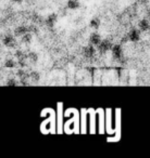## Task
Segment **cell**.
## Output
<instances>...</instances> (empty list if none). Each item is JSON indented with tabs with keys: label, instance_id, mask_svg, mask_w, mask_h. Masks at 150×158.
<instances>
[{
	"label": "cell",
	"instance_id": "4fadbf2b",
	"mask_svg": "<svg viewBox=\"0 0 150 158\" xmlns=\"http://www.w3.org/2000/svg\"><path fill=\"white\" fill-rule=\"evenodd\" d=\"M31 40H32V37H31V35H29V33H26L24 36H22V41L23 42H26V44H29Z\"/></svg>",
	"mask_w": 150,
	"mask_h": 158
},
{
	"label": "cell",
	"instance_id": "3957f363",
	"mask_svg": "<svg viewBox=\"0 0 150 158\" xmlns=\"http://www.w3.org/2000/svg\"><path fill=\"white\" fill-rule=\"evenodd\" d=\"M127 38L130 41L132 42H137L139 39H140V31L139 29H136V28H133L130 31L127 35Z\"/></svg>",
	"mask_w": 150,
	"mask_h": 158
},
{
	"label": "cell",
	"instance_id": "277c9868",
	"mask_svg": "<svg viewBox=\"0 0 150 158\" xmlns=\"http://www.w3.org/2000/svg\"><path fill=\"white\" fill-rule=\"evenodd\" d=\"M83 53H84V56L88 57V59H91V57L95 56L96 50H95V48H94L93 44H89V46H86L84 49H83Z\"/></svg>",
	"mask_w": 150,
	"mask_h": 158
},
{
	"label": "cell",
	"instance_id": "7a4b0ae2",
	"mask_svg": "<svg viewBox=\"0 0 150 158\" xmlns=\"http://www.w3.org/2000/svg\"><path fill=\"white\" fill-rule=\"evenodd\" d=\"M111 53H112V56L115 60H121L123 56V50H122V47L120 44H114L111 49Z\"/></svg>",
	"mask_w": 150,
	"mask_h": 158
},
{
	"label": "cell",
	"instance_id": "9a60e30c",
	"mask_svg": "<svg viewBox=\"0 0 150 158\" xmlns=\"http://www.w3.org/2000/svg\"><path fill=\"white\" fill-rule=\"evenodd\" d=\"M13 1H15V2H21L22 0H13Z\"/></svg>",
	"mask_w": 150,
	"mask_h": 158
},
{
	"label": "cell",
	"instance_id": "ba28073f",
	"mask_svg": "<svg viewBox=\"0 0 150 158\" xmlns=\"http://www.w3.org/2000/svg\"><path fill=\"white\" fill-rule=\"evenodd\" d=\"M66 7L71 10H76L80 7V1L78 0H68L66 2Z\"/></svg>",
	"mask_w": 150,
	"mask_h": 158
},
{
	"label": "cell",
	"instance_id": "8fae6325",
	"mask_svg": "<svg viewBox=\"0 0 150 158\" xmlns=\"http://www.w3.org/2000/svg\"><path fill=\"white\" fill-rule=\"evenodd\" d=\"M26 33H27V29L25 28V27H23V26H20V27H18V28L15 29V35L20 36V37L24 36Z\"/></svg>",
	"mask_w": 150,
	"mask_h": 158
},
{
	"label": "cell",
	"instance_id": "30bf717a",
	"mask_svg": "<svg viewBox=\"0 0 150 158\" xmlns=\"http://www.w3.org/2000/svg\"><path fill=\"white\" fill-rule=\"evenodd\" d=\"M100 24H101V22H100L99 19H93V20L90 21V26L93 27L94 29H98L100 27Z\"/></svg>",
	"mask_w": 150,
	"mask_h": 158
},
{
	"label": "cell",
	"instance_id": "7c38bea8",
	"mask_svg": "<svg viewBox=\"0 0 150 158\" xmlns=\"http://www.w3.org/2000/svg\"><path fill=\"white\" fill-rule=\"evenodd\" d=\"M5 66L7 68H13L14 66H15V62H14L13 60H8V61H6Z\"/></svg>",
	"mask_w": 150,
	"mask_h": 158
},
{
	"label": "cell",
	"instance_id": "9c48e42d",
	"mask_svg": "<svg viewBox=\"0 0 150 158\" xmlns=\"http://www.w3.org/2000/svg\"><path fill=\"white\" fill-rule=\"evenodd\" d=\"M55 21H57V15H55V14H51V15H49L48 18H47L46 23L49 27H52L53 25H55Z\"/></svg>",
	"mask_w": 150,
	"mask_h": 158
},
{
	"label": "cell",
	"instance_id": "52a82bcc",
	"mask_svg": "<svg viewBox=\"0 0 150 158\" xmlns=\"http://www.w3.org/2000/svg\"><path fill=\"white\" fill-rule=\"evenodd\" d=\"M15 38L13 36H6L3 38V44L6 47H14L15 46Z\"/></svg>",
	"mask_w": 150,
	"mask_h": 158
},
{
	"label": "cell",
	"instance_id": "8992f818",
	"mask_svg": "<svg viewBox=\"0 0 150 158\" xmlns=\"http://www.w3.org/2000/svg\"><path fill=\"white\" fill-rule=\"evenodd\" d=\"M138 28H139V31H149V28H150V23H149V21L146 20V19L141 20L140 22L138 23Z\"/></svg>",
	"mask_w": 150,
	"mask_h": 158
},
{
	"label": "cell",
	"instance_id": "6da1fadb",
	"mask_svg": "<svg viewBox=\"0 0 150 158\" xmlns=\"http://www.w3.org/2000/svg\"><path fill=\"white\" fill-rule=\"evenodd\" d=\"M112 47H113V44L110 40H101V42H100L99 46H98V51H99L100 53H106V52H108V51H110L111 49H112Z\"/></svg>",
	"mask_w": 150,
	"mask_h": 158
},
{
	"label": "cell",
	"instance_id": "5bb4252c",
	"mask_svg": "<svg viewBox=\"0 0 150 158\" xmlns=\"http://www.w3.org/2000/svg\"><path fill=\"white\" fill-rule=\"evenodd\" d=\"M8 86H16V81L14 79H9V81L7 82Z\"/></svg>",
	"mask_w": 150,
	"mask_h": 158
},
{
	"label": "cell",
	"instance_id": "5b68a950",
	"mask_svg": "<svg viewBox=\"0 0 150 158\" xmlns=\"http://www.w3.org/2000/svg\"><path fill=\"white\" fill-rule=\"evenodd\" d=\"M101 42V37H100L99 34L97 33H94L90 35V37H89V44H93V46H99V44Z\"/></svg>",
	"mask_w": 150,
	"mask_h": 158
}]
</instances>
